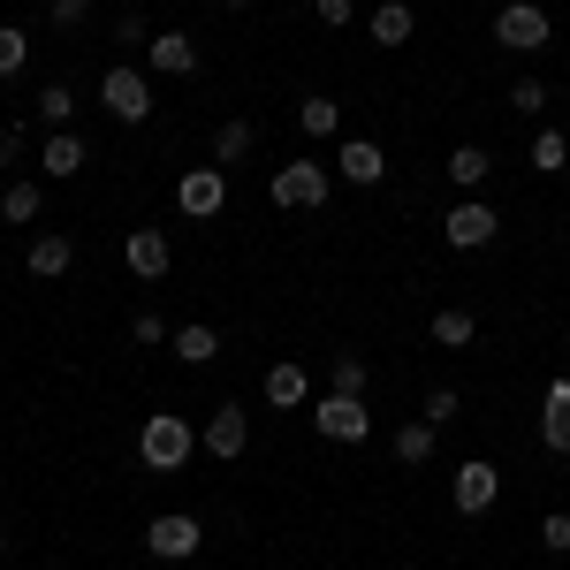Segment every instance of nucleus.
<instances>
[{"label": "nucleus", "instance_id": "obj_1", "mask_svg": "<svg viewBox=\"0 0 570 570\" xmlns=\"http://www.w3.org/2000/svg\"><path fill=\"white\" fill-rule=\"evenodd\" d=\"M137 456H145V472H183V464L198 456V426H190L183 411H153V419L137 426Z\"/></svg>", "mask_w": 570, "mask_h": 570}, {"label": "nucleus", "instance_id": "obj_2", "mask_svg": "<svg viewBox=\"0 0 570 570\" xmlns=\"http://www.w3.org/2000/svg\"><path fill=\"white\" fill-rule=\"evenodd\" d=\"M266 198H274L282 214H312V206H327V168H320V160H282V168L266 176Z\"/></svg>", "mask_w": 570, "mask_h": 570}, {"label": "nucleus", "instance_id": "obj_3", "mask_svg": "<svg viewBox=\"0 0 570 570\" xmlns=\"http://www.w3.org/2000/svg\"><path fill=\"white\" fill-rule=\"evenodd\" d=\"M99 107L122 122V130H137L145 115H153V85H145V69H130V61H115L107 77H99Z\"/></svg>", "mask_w": 570, "mask_h": 570}, {"label": "nucleus", "instance_id": "obj_4", "mask_svg": "<svg viewBox=\"0 0 570 570\" xmlns=\"http://www.w3.org/2000/svg\"><path fill=\"white\" fill-rule=\"evenodd\" d=\"M548 39H556V23H548L540 0H510V8L494 16V46H510V53H540Z\"/></svg>", "mask_w": 570, "mask_h": 570}, {"label": "nucleus", "instance_id": "obj_5", "mask_svg": "<svg viewBox=\"0 0 570 570\" xmlns=\"http://www.w3.org/2000/svg\"><path fill=\"white\" fill-rule=\"evenodd\" d=\"M206 548V525L198 518H183V510H168V518H153L145 525V556H160V563H190Z\"/></svg>", "mask_w": 570, "mask_h": 570}, {"label": "nucleus", "instance_id": "obj_6", "mask_svg": "<svg viewBox=\"0 0 570 570\" xmlns=\"http://www.w3.org/2000/svg\"><path fill=\"white\" fill-rule=\"evenodd\" d=\"M312 426H320V441H365L373 434V411H365V395H320Z\"/></svg>", "mask_w": 570, "mask_h": 570}, {"label": "nucleus", "instance_id": "obj_7", "mask_svg": "<svg viewBox=\"0 0 570 570\" xmlns=\"http://www.w3.org/2000/svg\"><path fill=\"white\" fill-rule=\"evenodd\" d=\"M494 206L487 198H464V206H449V220H441V236H449V252H487L494 244Z\"/></svg>", "mask_w": 570, "mask_h": 570}, {"label": "nucleus", "instance_id": "obj_8", "mask_svg": "<svg viewBox=\"0 0 570 570\" xmlns=\"http://www.w3.org/2000/svg\"><path fill=\"white\" fill-rule=\"evenodd\" d=\"M494 494H502V472H494L487 456L456 464V480H449V502H456L464 518H487V510H494Z\"/></svg>", "mask_w": 570, "mask_h": 570}, {"label": "nucleus", "instance_id": "obj_9", "mask_svg": "<svg viewBox=\"0 0 570 570\" xmlns=\"http://www.w3.org/2000/svg\"><path fill=\"white\" fill-rule=\"evenodd\" d=\"M176 206L190 220H214L220 206H228V176L220 168H183V183H176Z\"/></svg>", "mask_w": 570, "mask_h": 570}, {"label": "nucleus", "instance_id": "obj_10", "mask_svg": "<svg viewBox=\"0 0 570 570\" xmlns=\"http://www.w3.org/2000/svg\"><path fill=\"white\" fill-rule=\"evenodd\" d=\"M122 259H130L137 282H160V274L176 266V252H168V228H130V236H122Z\"/></svg>", "mask_w": 570, "mask_h": 570}, {"label": "nucleus", "instance_id": "obj_11", "mask_svg": "<svg viewBox=\"0 0 570 570\" xmlns=\"http://www.w3.org/2000/svg\"><path fill=\"white\" fill-rule=\"evenodd\" d=\"M145 69H160V77H198V39H190V31H153Z\"/></svg>", "mask_w": 570, "mask_h": 570}, {"label": "nucleus", "instance_id": "obj_12", "mask_svg": "<svg viewBox=\"0 0 570 570\" xmlns=\"http://www.w3.org/2000/svg\"><path fill=\"white\" fill-rule=\"evenodd\" d=\"M335 176L357 183V190H373V183H389V153H381L373 137H351V145L335 153Z\"/></svg>", "mask_w": 570, "mask_h": 570}, {"label": "nucleus", "instance_id": "obj_13", "mask_svg": "<svg viewBox=\"0 0 570 570\" xmlns=\"http://www.w3.org/2000/svg\"><path fill=\"white\" fill-rule=\"evenodd\" d=\"M206 456H244V441H252V419H244V403H220L214 419H206Z\"/></svg>", "mask_w": 570, "mask_h": 570}, {"label": "nucleus", "instance_id": "obj_14", "mask_svg": "<svg viewBox=\"0 0 570 570\" xmlns=\"http://www.w3.org/2000/svg\"><path fill=\"white\" fill-rule=\"evenodd\" d=\"M540 441L570 456V381H548V395H540Z\"/></svg>", "mask_w": 570, "mask_h": 570}, {"label": "nucleus", "instance_id": "obj_15", "mask_svg": "<svg viewBox=\"0 0 570 570\" xmlns=\"http://www.w3.org/2000/svg\"><path fill=\"white\" fill-rule=\"evenodd\" d=\"M85 160H91V153H85V137H77V130H53V137H46V153H39V168H46L53 183L85 176Z\"/></svg>", "mask_w": 570, "mask_h": 570}, {"label": "nucleus", "instance_id": "obj_16", "mask_svg": "<svg viewBox=\"0 0 570 570\" xmlns=\"http://www.w3.org/2000/svg\"><path fill=\"white\" fill-rule=\"evenodd\" d=\"M365 31H373V46H411V31H419V16H411L403 0H381V8L365 16Z\"/></svg>", "mask_w": 570, "mask_h": 570}, {"label": "nucleus", "instance_id": "obj_17", "mask_svg": "<svg viewBox=\"0 0 570 570\" xmlns=\"http://www.w3.org/2000/svg\"><path fill=\"white\" fill-rule=\"evenodd\" d=\"M305 395H312L305 365H289V357H282V365H266V403H274V411H297Z\"/></svg>", "mask_w": 570, "mask_h": 570}, {"label": "nucleus", "instance_id": "obj_18", "mask_svg": "<svg viewBox=\"0 0 570 570\" xmlns=\"http://www.w3.org/2000/svg\"><path fill=\"white\" fill-rule=\"evenodd\" d=\"M69 259H77V244H69L61 228H46L39 244H31V274H39V282H61V274H69Z\"/></svg>", "mask_w": 570, "mask_h": 570}, {"label": "nucleus", "instance_id": "obj_19", "mask_svg": "<svg viewBox=\"0 0 570 570\" xmlns=\"http://www.w3.org/2000/svg\"><path fill=\"white\" fill-rule=\"evenodd\" d=\"M168 351H176L183 365H214V357H220V335L198 320V327H176V335H168Z\"/></svg>", "mask_w": 570, "mask_h": 570}, {"label": "nucleus", "instance_id": "obj_20", "mask_svg": "<svg viewBox=\"0 0 570 570\" xmlns=\"http://www.w3.org/2000/svg\"><path fill=\"white\" fill-rule=\"evenodd\" d=\"M434 434L441 426H426V419H411V426H395V464H434Z\"/></svg>", "mask_w": 570, "mask_h": 570}, {"label": "nucleus", "instance_id": "obj_21", "mask_svg": "<svg viewBox=\"0 0 570 570\" xmlns=\"http://www.w3.org/2000/svg\"><path fill=\"white\" fill-rule=\"evenodd\" d=\"M39 214H46V190H39V183L16 176L8 190H0V220H16V228H23V220H39Z\"/></svg>", "mask_w": 570, "mask_h": 570}, {"label": "nucleus", "instance_id": "obj_22", "mask_svg": "<svg viewBox=\"0 0 570 570\" xmlns=\"http://www.w3.org/2000/svg\"><path fill=\"white\" fill-rule=\"evenodd\" d=\"M487 176H494L487 145H456V153H449V183H456V190H480Z\"/></svg>", "mask_w": 570, "mask_h": 570}, {"label": "nucleus", "instance_id": "obj_23", "mask_svg": "<svg viewBox=\"0 0 570 570\" xmlns=\"http://www.w3.org/2000/svg\"><path fill=\"white\" fill-rule=\"evenodd\" d=\"M297 130H305V137H335V130H343V107H335L327 91H312L305 107H297Z\"/></svg>", "mask_w": 570, "mask_h": 570}, {"label": "nucleus", "instance_id": "obj_24", "mask_svg": "<svg viewBox=\"0 0 570 570\" xmlns=\"http://www.w3.org/2000/svg\"><path fill=\"white\" fill-rule=\"evenodd\" d=\"M252 145H259V130H252V122H220V137H214V168H236V160H252Z\"/></svg>", "mask_w": 570, "mask_h": 570}, {"label": "nucleus", "instance_id": "obj_25", "mask_svg": "<svg viewBox=\"0 0 570 570\" xmlns=\"http://www.w3.org/2000/svg\"><path fill=\"white\" fill-rule=\"evenodd\" d=\"M472 335H480V320H472V312H456V305L434 312V343H441V351H464Z\"/></svg>", "mask_w": 570, "mask_h": 570}, {"label": "nucleus", "instance_id": "obj_26", "mask_svg": "<svg viewBox=\"0 0 570 570\" xmlns=\"http://www.w3.org/2000/svg\"><path fill=\"white\" fill-rule=\"evenodd\" d=\"M39 122H46V130H69V122H77V91H69V85H46L39 91Z\"/></svg>", "mask_w": 570, "mask_h": 570}, {"label": "nucleus", "instance_id": "obj_27", "mask_svg": "<svg viewBox=\"0 0 570 570\" xmlns=\"http://www.w3.org/2000/svg\"><path fill=\"white\" fill-rule=\"evenodd\" d=\"M532 168H540V176H563V168H570V137L563 130H540V137H532Z\"/></svg>", "mask_w": 570, "mask_h": 570}, {"label": "nucleus", "instance_id": "obj_28", "mask_svg": "<svg viewBox=\"0 0 570 570\" xmlns=\"http://www.w3.org/2000/svg\"><path fill=\"white\" fill-rule=\"evenodd\" d=\"M327 381H335V395H365V357H357V351H335Z\"/></svg>", "mask_w": 570, "mask_h": 570}, {"label": "nucleus", "instance_id": "obj_29", "mask_svg": "<svg viewBox=\"0 0 570 570\" xmlns=\"http://www.w3.org/2000/svg\"><path fill=\"white\" fill-rule=\"evenodd\" d=\"M23 61H31V39H23L16 23H0V77H16Z\"/></svg>", "mask_w": 570, "mask_h": 570}, {"label": "nucleus", "instance_id": "obj_30", "mask_svg": "<svg viewBox=\"0 0 570 570\" xmlns=\"http://www.w3.org/2000/svg\"><path fill=\"white\" fill-rule=\"evenodd\" d=\"M456 411H464V403H456V389H434L426 403H419V419H426V426H456Z\"/></svg>", "mask_w": 570, "mask_h": 570}, {"label": "nucleus", "instance_id": "obj_31", "mask_svg": "<svg viewBox=\"0 0 570 570\" xmlns=\"http://www.w3.org/2000/svg\"><path fill=\"white\" fill-rule=\"evenodd\" d=\"M540 107H548V85L540 77H518L510 85V115H540Z\"/></svg>", "mask_w": 570, "mask_h": 570}, {"label": "nucleus", "instance_id": "obj_32", "mask_svg": "<svg viewBox=\"0 0 570 570\" xmlns=\"http://www.w3.org/2000/svg\"><path fill=\"white\" fill-rule=\"evenodd\" d=\"M540 548H548V556H570V510H548V518H540Z\"/></svg>", "mask_w": 570, "mask_h": 570}, {"label": "nucleus", "instance_id": "obj_33", "mask_svg": "<svg viewBox=\"0 0 570 570\" xmlns=\"http://www.w3.org/2000/svg\"><path fill=\"white\" fill-rule=\"evenodd\" d=\"M130 335H137V343H145V351H153V343H168V335H176V327H168V320H160V312H137V320H130Z\"/></svg>", "mask_w": 570, "mask_h": 570}, {"label": "nucleus", "instance_id": "obj_34", "mask_svg": "<svg viewBox=\"0 0 570 570\" xmlns=\"http://www.w3.org/2000/svg\"><path fill=\"white\" fill-rule=\"evenodd\" d=\"M312 16H320L327 31H343V23H351V16H357V0H312Z\"/></svg>", "mask_w": 570, "mask_h": 570}, {"label": "nucleus", "instance_id": "obj_35", "mask_svg": "<svg viewBox=\"0 0 570 570\" xmlns=\"http://www.w3.org/2000/svg\"><path fill=\"white\" fill-rule=\"evenodd\" d=\"M46 16H53V23H61V31H77V23H85V16H91V0H53V8H46Z\"/></svg>", "mask_w": 570, "mask_h": 570}, {"label": "nucleus", "instance_id": "obj_36", "mask_svg": "<svg viewBox=\"0 0 570 570\" xmlns=\"http://www.w3.org/2000/svg\"><path fill=\"white\" fill-rule=\"evenodd\" d=\"M16 153H23V130H0V168H16Z\"/></svg>", "mask_w": 570, "mask_h": 570}, {"label": "nucleus", "instance_id": "obj_37", "mask_svg": "<svg viewBox=\"0 0 570 570\" xmlns=\"http://www.w3.org/2000/svg\"><path fill=\"white\" fill-rule=\"evenodd\" d=\"M0 556H8V532H0Z\"/></svg>", "mask_w": 570, "mask_h": 570}, {"label": "nucleus", "instance_id": "obj_38", "mask_svg": "<svg viewBox=\"0 0 570 570\" xmlns=\"http://www.w3.org/2000/svg\"><path fill=\"white\" fill-rule=\"evenodd\" d=\"M228 8H244V0H228Z\"/></svg>", "mask_w": 570, "mask_h": 570}]
</instances>
